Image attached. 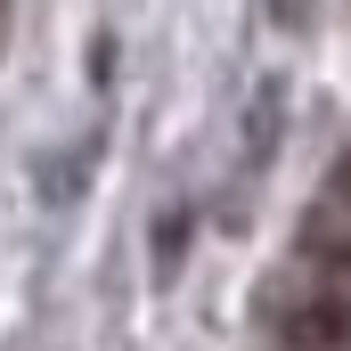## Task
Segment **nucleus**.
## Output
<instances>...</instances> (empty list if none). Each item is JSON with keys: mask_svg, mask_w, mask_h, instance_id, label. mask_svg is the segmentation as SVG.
I'll return each mask as SVG.
<instances>
[{"mask_svg": "<svg viewBox=\"0 0 351 351\" xmlns=\"http://www.w3.org/2000/svg\"><path fill=\"white\" fill-rule=\"evenodd\" d=\"M278 351H351V294H302L278 311Z\"/></svg>", "mask_w": 351, "mask_h": 351, "instance_id": "f257e3e1", "label": "nucleus"}, {"mask_svg": "<svg viewBox=\"0 0 351 351\" xmlns=\"http://www.w3.org/2000/svg\"><path fill=\"white\" fill-rule=\"evenodd\" d=\"M327 269H335V278H351V237H335V245H327Z\"/></svg>", "mask_w": 351, "mask_h": 351, "instance_id": "f03ea898", "label": "nucleus"}]
</instances>
